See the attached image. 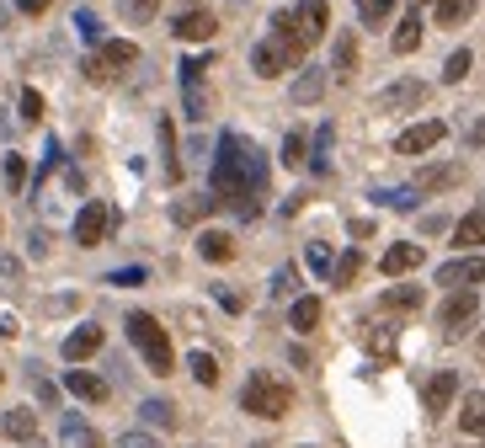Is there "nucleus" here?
Masks as SVG:
<instances>
[{
  "mask_svg": "<svg viewBox=\"0 0 485 448\" xmlns=\"http://www.w3.org/2000/svg\"><path fill=\"white\" fill-rule=\"evenodd\" d=\"M91 353H101V326H75V331L64 337V358H69V363H85Z\"/></svg>",
  "mask_w": 485,
  "mask_h": 448,
  "instance_id": "nucleus-15",
  "label": "nucleus"
},
{
  "mask_svg": "<svg viewBox=\"0 0 485 448\" xmlns=\"http://www.w3.org/2000/svg\"><path fill=\"white\" fill-rule=\"evenodd\" d=\"M320 315H326V305H320L315 294H304V299H294V305H288V326H294L299 337H304V331H315V326H320Z\"/></svg>",
  "mask_w": 485,
  "mask_h": 448,
  "instance_id": "nucleus-20",
  "label": "nucleus"
},
{
  "mask_svg": "<svg viewBox=\"0 0 485 448\" xmlns=\"http://www.w3.org/2000/svg\"><path fill=\"white\" fill-rule=\"evenodd\" d=\"M422 48V11H406L395 27V53H416Z\"/></svg>",
  "mask_w": 485,
  "mask_h": 448,
  "instance_id": "nucleus-25",
  "label": "nucleus"
},
{
  "mask_svg": "<svg viewBox=\"0 0 485 448\" xmlns=\"http://www.w3.org/2000/svg\"><path fill=\"white\" fill-rule=\"evenodd\" d=\"M214 208V198H198V203H176V224H192V219H203Z\"/></svg>",
  "mask_w": 485,
  "mask_h": 448,
  "instance_id": "nucleus-43",
  "label": "nucleus"
},
{
  "mask_svg": "<svg viewBox=\"0 0 485 448\" xmlns=\"http://www.w3.org/2000/svg\"><path fill=\"white\" fill-rule=\"evenodd\" d=\"M160 150H166V176L182 182V160H176V128H171V118H160Z\"/></svg>",
  "mask_w": 485,
  "mask_h": 448,
  "instance_id": "nucleus-30",
  "label": "nucleus"
},
{
  "mask_svg": "<svg viewBox=\"0 0 485 448\" xmlns=\"http://www.w3.org/2000/svg\"><path fill=\"white\" fill-rule=\"evenodd\" d=\"M144 278H150L144 267H117V273H107V283H112V289H139Z\"/></svg>",
  "mask_w": 485,
  "mask_h": 448,
  "instance_id": "nucleus-41",
  "label": "nucleus"
},
{
  "mask_svg": "<svg viewBox=\"0 0 485 448\" xmlns=\"http://www.w3.org/2000/svg\"><path fill=\"white\" fill-rule=\"evenodd\" d=\"M139 411H144L150 428H176V406H171V401H144Z\"/></svg>",
  "mask_w": 485,
  "mask_h": 448,
  "instance_id": "nucleus-35",
  "label": "nucleus"
},
{
  "mask_svg": "<svg viewBox=\"0 0 485 448\" xmlns=\"http://www.w3.org/2000/svg\"><path fill=\"white\" fill-rule=\"evenodd\" d=\"M155 11H160V0H123V16L128 21H150Z\"/></svg>",
  "mask_w": 485,
  "mask_h": 448,
  "instance_id": "nucleus-44",
  "label": "nucleus"
},
{
  "mask_svg": "<svg viewBox=\"0 0 485 448\" xmlns=\"http://www.w3.org/2000/svg\"><path fill=\"white\" fill-rule=\"evenodd\" d=\"M16 107H21V123H37V118H43V96H37L32 86H27V91L16 96Z\"/></svg>",
  "mask_w": 485,
  "mask_h": 448,
  "instance_id": "nucleus-40",
  "label": "nucleus"
},
{
  "mask_svg": "<svg viewBox=\"0 0 485 448\" xmlns=\"http://www.w3.org/2000/svg\"><path fill=\"white\" fill-rule=\"evenodd\" d=\"M475 16V0H432V21L438 27H465Z\"/></svg>",
  "mask_w": 485,
  "mask_h": 448,
  "instance_id": "nucleus-23",
  "label": "nucleus"
},
{
  "mask_svg": "<svg viewBox=\"0 0 485 448\" xmlns=\"http://www.w3.org/2000/svg\"><path fill=\"white\" fill-rule=\"evenodd\" d=\"M187 369H192V379H198L203 390H214V385H219V363H214V353H192V358H187Z\"/></svg>",
  "mask_w": 485,
  "mask_h": 448,
  "instance_id": "nucleus-32",
  "label": "nucleus"
},
{
  "mask_svg": "<svg viewBox=\"0 0 485 448\" xmlns=\"http://www.w3.org/2000/svg\"><path fill=\"white\" fill-rule=\"evenodd\" d=\"M422 299H427V294H422L416 283H395V289H384L379 305H384L390 315H411V310H422Z\"/></svg>",
  "mask_w": 485,
  "mask_h": 448,
  "instance_id": "nucleus-19",
  "label": "nucleus"
},
{
  "mask_svg": "<svg viewBox=\"0 0 485 448\" xmlns=\"http://www.w3.org/2000/svg\"><path fill=\"white\" fill-rule=\"evenodd\" d=\"M5 182H11V192H21V182H27V160L21 155H5Z\"/></svg>",
  "mask_w": 485,
  "mask_h": 448,
  "instance_id": "nucleus-46",
  "label": "nucleus"
},
{
  "mask_svg": "<svg viewBox=\"0 0 485 448\" xmlns=\"http://www.w3.org/2000/svg\"><path fill=\"white\" fill-rule=\"evenodd\" d=\"M208 75V53H192V59H182V86H198Z\"/></svg>",
  "mask_w": 485,
  "mask_h": 448,
  "instance_id": "nucleus-39",
  "label": "nucleus"
},
{
  "mask_svg": "<svg viewBox=\"0 0 485 448\" xmlns=\"http://www.w3.org/2000/svg\"><path fill=\"white\" fill-rule=\"evenodd\" d=\"M320 91H326V69L320 64H304V75L294 80V102H320Z\"/></svg>",
  "mask_w": 485,
  "mask_h": 448,
  "instance_id": "nucleus-26",
  "label": "nucleus"
},
{
  "mask_svg": "<svg viewBox=\"0 0 485 448\" xmlns=\"http://www.w3.org/2000/svg\"><path fill=\"white\" fill-rule=\"evenodd\" d=\"M475 321H481V294H475V289H454V294L443 299V310H438V326H443V337H449V342H454V337H465Z\"/></svg>",
  "mask_w": 485,
  "mask_h": 448,
  "instance_id": "nucleus-6",
  "label": "nucleus"
},
{
  "mask_svg": "<svg viewBox=\"0 0 485 448\" xmlns=\"http://www.w3.org/2000/svg\"><path fill=\"white\" fill-rule=\"evenodd\" d=\"M465 182V166L449 160V166H422L416 171V192H443V187H459Z\"/></svg>",
  "mask_w": 485,
  "mask_h": 448,
  "instance_id": "nucleus-14",
  "label": "nucleus"
},
{
  "mask_svg": "<svg viewBox=\"0 0 485 448\" xmlns=\"http://www.w3.org/2000/svg\"><path fill=\"white\" fill-rule=\"evenodd\" d=\"M304 262H310V273H315V278H331V273H336V257H331V246H326V240H310Z\"/></svg>",
  "mask_w": 485,
  "mask_h": 448,
  "instance_id": "nucleus-31",
  "label": "nucleus"
},
{
  "mask_svg": "<svg viewBox=\"0 0 485 448\" xmlns=\"http://www.w3.org/2000/svg\"><path fill=\"white\" fill-rule=\"evenodd\" d=\"M390 5H395V0H358V16H363L368 27H379V21L390 16Z\"/></svg>",
  "mask_w": 485,
  "mask_h": 448,
  "instance_id": "nucleus-42",
  "label": "nucleus"
},
{
  "mask_svg": "<svg viewBox=\"0 0 485 448\" xmlns=\"http://www.w3.org/2000/svg\"><path fill=\"white\" fill-rule=\"evenodd\" d=\"M117 448H160V444H155L150 433H123V444H117Z\"/></svg>",
  "mask_w": 485,
  "mask_h": 448,
  "instance_id": "nucleus-48",
  "label": "nucleus"
},
{
  "mask_svg": "<svg viewBox=\"0 0 485 448\" xmlns=\"http://www.w3.org/2000/svg\"><path fill=\"white\" fill-rule=\"evenodd\" d=\"M128 342L139 347V358H144V369L150 374H171L176 369V353H171V337H166V326L155 321V315H144V310H133L128 315Z\"/></svg>",
  "mask_w": 485,
  "mask_h": 448,
  "instance_id": "nucleus-3",
  "label": "nucleus"
},
{
  "mask_svg": "<svg viewBox=\"0 0 485 448\" xmlns=\"http://www.w3.org/2000/svg\"><path fill=\"white\" fill-rule=\"evenodd\" d=\"M219 305H224V310H240V305H246V299H240V294H235V289H219Z\"/></svg>",
  "mask_w": 485,
  "mask_h": 448,
  "instance_id": "nucleus-50",
  "label": "nucleus"
},
{
  "mask_svg": "<svg viewBox=\"0 0 485 448\" xmlns=\"http://www.w3.org/2000/svg\"><path fill=\"white\" fill-rule=\"evenodd\" d=\"M358 273H363V251H347V257L336 262V273H331V283H342V289H347V283H352Z\"/></svg>",
  "mask_w": 485,
  "mask_h": 448,
  "instance_id": "nucleus-37",
  "label": "nucleus"
},
{
  "mask_svg": "<svg viewBox=\"0 0 485 448\" xmlns=\"http://www.w3.org/2000/svg\"><path fill=\"white\" fill-rule=\"evenodd\" d=\"M331 69H336L342 80L358 69V37H352V32H342V37H336V59H331Z\"/></svg>",
  "mask_w": 485,
  "mask_h": 448,
  "instance_id": "nucleus-28",
  "label": "nucleus"
},
{
  "mask_svg": "<svg viewBox=\"0 0 485 448\" xmlns=\"http://www.w3.org/2000/svg\"><path fill=\"white\" fill-rule=\"evenodd\" d=\"M0 379H5V374H0Z\"/></svg>",
  "mask_w": 485,
  "mask_h": 448,
  "instance_id": "nucleus-55",
  "label": "nucleus"
},
{
  "mask_svg": "<svg viewBox=\"0 0 485 448\" xmlns=\"http://www.w3.org/2000/svg\"><path fill=\"white\" fill-rule=\"evenodd\" d=\"M470 69H475V53H470V48H454V53H449V64H443V80H449V86H459Z\"/></svg>",
  "mask_w": 485,
  "mask_h": 448,
  "instance_id": "nucleus-33",
  "label": "nucleus"
},
{
  "mask_svg": "<svg viewBox=\"0 0 485 448\" xmlns=\"http://www.w3.org/2000/svg\"><path fill=\"white\" fill-rule=\"evenodd\" d=\"M384 278H400V273H411V267H422V246L416 240H400V246H390L384 251Z\"/></svg>",
  "mask_w": 485,
  "mask_h": 448,
  "instance_id": "nucleus-17",
  "label": "nucleus"
},
{
  "mask_svg": "<svg viewBox=\"0 0 485 448\" xmlns=\"http://www.w3.org/2000/svg\"><path fill=\"white\" fill-rule=\"evenodd\" d=\"M470 139H475V144H485V123H475V134H470Z\"/></svg>",
  "mask_w": 485,
  "mask_h": 448,
  "instance_id": "nucleus-52",
  "label": "nucleus"
},
{
  "mask_svg": "<svg viewBox=\"0 0 485 448\" xmlns=\"http://www.w3.org/2000/svg\"><path fill=\"white\" fill-rule=\"evenodd\" d=\"M454 395H459V374H454V369H438V374L427 379V390H422L427 417H443V411L454 406Z\"/></svg>",
  "mask_w": 485,
  "mask_h": 448,
  "instance_id": "nucleus-12",
  "label": "nucleus"
},
{
  "mask_svg": "<svg viewBox=\"0 0 485 448\" xmlns=\"http://www.w3.org/2000/svg\"><path fill=\"white\" fill-rule=\"evenodd\" d=\"M75 32H80L91 48H101V21H96L91 11H75Z\"/></svg>",
  "mask_w": 485,
  "mask_h": 448,
  "instance_id": "nucleus-38",
  "label": "nucleus"
},
{
  "mask_svg": "<svg viewBox=\"0 0 485 448\" xmlns=\"http://www.w3.org/2000/svg\"><path fill=\"white\" fill-rule=\"evenodd\" d=\"M374 203H379V208H400V214H411V208H416V187H379Z\"/></svg>",
  "mask_w": 485,
  "mask_h": 448,
  "instance_id": "nucleus-29",
  "label": "nucleus"
},
{
  "mask_svg": "<svg viewBox=\"0 0 485 448\" xmlns=\"http://www.w3.org/2000/svg\"><path fill=\"white\" fill-rule=\"evenodd\" d=\"M16 11H27V16H43V11H48V0H16Z\"/></svg>",
  "mask_w": 485,
  "mask_h": 448,
  "instance_id": "nucleus-51",
  "label": "nucleus"
},
{
  "mask_svg": "<svg viewBox=\"0 0 485 448\" xmlns=\"http://www.w3.org/2000/svg\"><path fill=\"white\" fill-rule=\"evenodd\" d=\"M459 428H465L470 438H485V390H475V395L465 401V411H459Z\"/></svg>",
  "mask_w": 485,
  "mask_h": 448,
  "instance_id": "nucleus-27",
  "label": "nucleus"
},
{
  "mask_svg": "<svg viewBox=\"0 0 485 448\" xmlns=\"http://www.w3.org/2000/svg\"><path fill=\"white\" fill-rule=\"evenodd\" d=\"M326 155H331V123L315 134V171H331V160H326Z\"/></svg>",
  "mask_w": 485,
  "mask_h": 448,
  "instance_id": "nucleus-45",
  "label": "nucleus"
},
{
  "mask_svg": "<svg viewBox=\"0 0 485 448\" xmlns=\"http://www.w3.org/2000/svg\"><path fill=\"white\" fill-rule=\"evenodd\" d=\"M294 278H299V273H294V267H283V273L272 278V294H278V299H283V294H294Z\"/></svg>",
  "mask_w": 485,
  "mask_h": 448,
  "instance_id": "nucleus-47",
  "label": "nucleus"
},
{
  "mask_svg": "<svg viewBox=\"0 0 485 448\" xmlns=\"http://www.w3.org/2000/svg\"><path fill=\"white\" fill-rule=\"evenodd\" d=\"M240 411H251L262 422H278V417L294 411V390L283 379H272V374H251L246 390H240Z\"/></svg>",
  "mask_w": 485,
  "mask_h": 448,
  "instance_id": "nucleus-4",
  "label": "nucleus"
},
{
  "mask_svg": "<svg viewBox=\"0 0 485 448\" xmlns=\"http://www.w3.org/2000/svg\"><path fill=\"white\" fill-rule=\"evenodd\" d=\"M304 160H310V139L294 128V134L283 139V166H304Z\"/></svg>",
  "mask_w": 485,
  "mask_h": 448,
  "instance_id": "nucleus-36",
  "label": "nucleus"
},
{
  "mask_svg": "<svg viewBox=\"0 0 485 448\" xmlns=\"http://www.w3.org/2000/svg\"><path fill=\"white\" fill-rule=\"evenodd\" d=\"M182 102H187V118H192V123L208 118V91H203V80H198V86H182Z\"/></svg>",
  "mask_w": 485,
  "mask_h": 448,
  "instance_id": "nucleus-34",
  "label": "nucleus"
},
{
  "mask_svg": "<svg viewBox=\"0 0 485 448\" xmlns=\"http://www.w3.org/2000/svg\"><path fill=\"white\" fill-rule=\"evenodd\" d=\"M299 59H304V37H299V27H294V11H278V16H272V32L251 48V69H256L262 80H278V75L299 69Z\"/></svg>",
  "mask_w": 485,
  "mask_h": 448,
  "instance_id": "nucleus-2",
  "label": "nucleus"
},
{
  "mask_svg": "<svg viewBox=\"0 0 485 448\" xmlns=\"http://www.w3.org/2000/svg\"><path fill=\"white\" fill-rule=\"evenodd\" d=\"M438 283L443 289H475V283H485V257H454V262H443Z\"/></svg>",
  "mask_w": 485,
  "mask_h": 448,
  "instance_id": "nucleus-10",
  "label": "nucleus"
},
{
  "mask_svg": "<svg viewBox=\"0 0 485 448\" xmlns=\"http://www.w3.org/2000/svg\"><path fill=\"white\" fill-rule=\"evenodd\" d=\"M0 433H5L11 444H32V438H37V417H32L27 406H16V411L0 417Z\"/></svg>",
  "mask_w": 485,
  "mask_h": 448,
  "instance_id": "nucleus-21",
  "label": "nucleus"
},
{
  "mask_svg": "<svg viewBox=\"0 0 485 448\" xmlns=\"http://www.w3.org/2000/svg\"><path fill=\"white\" fill-rule=\"evenodd\" d=\"M171 32H176L182 43H208V37L219 32V21H214V11H203V5H192V11H182V16L171 21Z\"/></svg>",
  "mask_w": 485,
  "mask_h": 448,
  "instance_id": "nucleus-11",
  "label": "nucleus"
},
{
  "mask_svg": "<svg viewBox=\"0 0 485 448\" xmlns=\"http://www.w3.org/2000/svg\"><path fill=\"white\" fill-rule=\"evenodd\" d=\"M133 59H139V48H133L128 37H107L101 48H91V59H85L80 69H85V80H91V86H107V80H117Z\"/></svg>",
  "mask_w": 485,
  "mask_h": 448,
  "instance_id": "nucleus-5",
  "label": "nucleus"
},
{
  "mask_svg": "<svg viewBox=\"0 0 485 448\" xmlns=\"http://www.w3.org/2000/svg\"><path fill=\"white\" fill-rule=\"evenodd\" d=\"M422 102H427V86H422V80H395V86L379 91V107H384V112H411V107H422Z\"/></svg>",
  "mask_w": 485,
  "mask_h": 448,
  "instance_id": "nucleus-13",
  "label": "nucleus"
},
{
  "mask_svg": "<svg viewBox=\"0 0 485 448\" xmlns=\"http://www.w3.org/2000/svg\"><path fill=\"white\" fill-rule=\"evenodd\" d=\"M454 246H459V251H475V246H485V203H481V208H470V214L454 224Z\"/></svg>",
  "mask_w": 485,
  "mask_h": 448,
  "instance_id": "nucleus-18",
  "label": "nucleus"
},
{
  "mask_svg": "<svg viewBox=\"0 0 485 448\" xmlns=\"http://www.w3.org/2000/svg\"><path fill=\"white\" fill-rule=\"evenodd\" d=\"M198 257H203V262H230V257H235V240H230L224 230H203V235H198Z\"/></svg>",
  "mask_w": 485,
  "mask_h": 448,
  "instance_id": "nucleus-22",
  "label": "nucleus"
},
{
  "mask_svg": "<svg viewBox=\"0 0 485 448\" xmlns=\"http://www.w3.org/2000/svg\"><path fill=\"white\" fill-rule=\"evenodd\" d=\"M475 358H481V363H485V337H481V342H475Z\"/></svg>",
  "mask_w": 485,
  "mask_h": 448,
  "instance_id": "nucleus-53",
  "label": "nucleus"
},
{
  "mask_svg": "<svg viewBox=\"0 0 485 448\" xmlns=\"http://www.w3.org/2000/svg\"><path fill=\"white\" fill-rule=\"evenodd\" d=\"M422 230H427V235H438V230H449V219H443V214H427V219H422Z\"/></svg>",
  "mask_w": 485,
  "mask_h": 448,
  "instance_id": "nucleus-49",
  "label": "nucleus"
},
{
  "mask_svg": "<svg viewBox=\"0 0 485 448\" xmlns=\"http://www.w3.org/2000/svg\"><path fill=\"white\" fill-rule=\"evenodd\" d=\"M27 448H43V444H27Z\"/></svg>",
  "mask_w": 485,
  "mask_h": 448,
  "instance_id": "nucleus-54",
  "label": "nucleus"
},
{
  "mask_svg": "<svg viewBox=\"0 0 485 448\" xmlns=\"http://www.w3.org/2000/svg\"><path fill=\"white\" fill-rule=\"evenodd\" d=\"M294 27H299L304 48H310V43H320V37H326V27H331V5H326V0H299V5H294Z\"/></svg>",
  "mask_w": 485,
  "mask_h": 448,
  "instance_id": "nucleus-9",
  "label": "nucleus"
},
{
  "mask_svg": "<svg viewBox=\"0 0 485 448\" xmlns=\"http://www.w3.org/2000/svg\"><path fill=\"white\" fill-rule=\"evenodd\" d=\"M64 390H69L75 401H91V406L107 401V379H96L91 369H69V374H64Z\"/></svg>",
  "mask_w": 485,
  "mask_h": 448,
  "instance_id": "nucleus-16",
  "label": "nucleus"
},
{
  "mask_svg": "<svg viewBox=\"0 0 485 448\" xmlns=\"http://www.w3.org/2000/svg\"><path fill=\"white\" fill-rule=\"evenodd\" d=\"M443 134H449L443 118H422V123H411V128L395 139V155H427L432 144H443Z\"/></svg>",
  "mask_w": 485,
  "mask_h": 448,
  "instance_id": "nucleus-8",
  "label": "nucleus"
},
{
  "mask_svg": "<svg viewBox=\"0 0 485 448\" xmlns=\"http://www.w3.org/2000/svg\"><path fill=\"white\" fill-rule=\"evenodd\" d=\"M59 438H64V448H101V438H96V433L85 428V417H75V411L59 422Z\"/></svg>",
  "mask_w": 485,
  "mask_h": 448,
  "instance_id": "nucleus-24",
  "label": "nucleus"
},
{
  "mask_svg": "<svg viewBox=\"0 0 485 448\" xmlns=\"http://www.w3.org/2000/svg\"><path fill=\"white\" fill-rule=\"evenodd\" d=\"M112 224H117V214H112L107 203H85V208L75 214V246H101V240L112 235Z\"/></svg>",
  "mask_w": 485,
  "mask_h": 448,
  "instance_id": "nucleus-7",
  "label": "nucleus"
},
{
  "mask_svg": "<svg viewBox=\"0 0 485 448\" xmlns=\"http://www.w3.org/2000/svg\"><path fill=\"white\" fill-rule=\"evenodd\" d=\"M262 187H267V155L246 134H224L214 155V203H235L240 214H256Z\"/></svg>",
  "mask_w": 485,
  "mask_h": 448,
  "instance_id": "nucleus-1",
  "label": "nucleus"
}]
</instances>
